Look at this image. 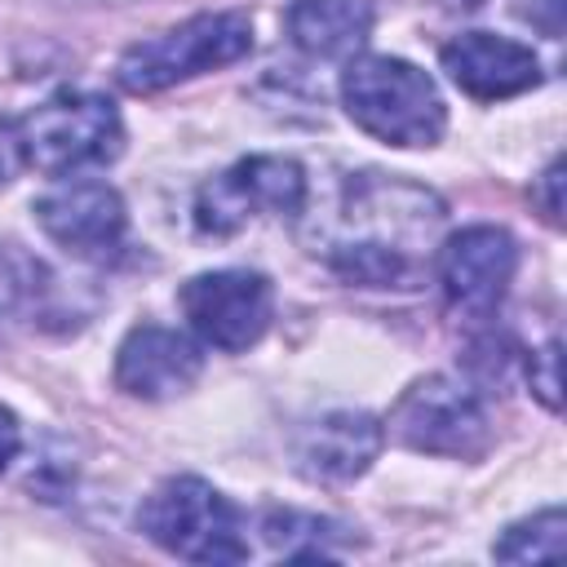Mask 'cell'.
Returning <instances> with one entry per match:
<instances>
[{
  "instance_id": "11",
  "label": "cell",
  "mask_w": 567,
  "mask_h": 567,
  "mask_svg": "<svg viewBox=\"0 0 567 567\" xmlns=\"http://www.w3.org/2000/svg\"><path fill=\"white\" fill-rule=\"evenodd\" d=\"M204 372V350L177 328L137 323L115 350V385L133 399L159 403L186 394Z\"/></svg>"
},
{
  "instance_id": "13",
  "label": "cell",
  "mask_w": 567,
  "mask_h": 567,
  "mask_svg": "<svg viewBox=\"0 0 567 567\" xmlns=\"http://www.w3.org/2000/svg\"><path fill=\"white\" fill-rule=\"evenodd\" d=\"M385 443V430L368 412H328L297 434V470L310 483H350L359 478Z\"/></svg>"
},
{
  "instance_id": "19",
  "label": "cell",
  "mask_w": 567,
  "mask_h": 567,
  "mask_svg": "<svg viewBox=\"0 0 567 567\" xmlns=\"http://www.w3.org/2000/svg\"><path fill=\"white\" fill-rule=\"evenodd\" d=\"M22 447V430H18V416L9 408H0V474L9 470V461L18 456Z\"/></svg>"
},
{
  "instance_id": "3",
  "label": "cell",
  "mask_w": 567,
  "mask_h": 567,
  "mask_svg": "<svg viewBox=\"0 0 567 567\" xmlns=\"http://www.w3.org/2000/svg\"><path fill=\"white\" fill-rule=\"evenodd\" d=\"M137 527L173 558L221 567L248 558L239 509L199 474L164 478L137 509Z\"/></svg>"
},
{
  "instance_id": "7",
  "label": "cell",
  "mask_w": 567,
  "mask_h": 567,
  "mask_svg": "<svg viewBox=\"0 0 567 567\" xmlns=\"http://www.w3.org/2000/svg\"><path fill=\"white\" fill-rule=\"evenodd\" d=\"M306 199V168L288 155H248L226 173L208 177L195 195V230L226 239L244 230L252 217L270 213L292 221Z\"/></svg>"
},
{
  "instance_id": "12",
  "label": "cell",
  "mask_w": 567,
  "mask_h": 567,
  "mask_svg": "<svg viewBox=\"0 0 567 567\" xmlns=\"http://www.w3.org/2000/svg\"><path fill=\"white\" fill-rule=\"evenodd\" d=\"M443 71L447 80L478 97V102H501V97H518L527 89L540 84V58L509 40V35H492V31H465L456 40L443 44Z\"/></svg>"
},
{
  "instance_id": "18",
  "label": "cell",
  "mask_w": 567,
  "mask_h": 567,
  "mask_svg": "<svg viewBox=\"0 0 567 567\" xmlns=\"http://www.w3.org/2000/svg\"><path fill=\"white\" fill-rule=\"evenodd\" d=\"M558 186H563V164L554 159V164L540 173V190H536V199H540V208H545V217H549V221H558V213H563Z\"/></svg>"
},
{
  "instance_id": "10",
  "label": "cell",
  "mask_w": 567,
  "mask_h": 567,
  "mask_svg": "<svg viewBox=\"0 0 567 567\" xmlns=\"http://www.w3.org/2000/svg\"><path fill=\"white\" fill-rule=\"evenodd\" d=\"M35 221L58 248H66L71 257H84V261L111 257L128 226L120 190L106 182H93V177H71V182H58L53 190H44L35 199Z\"/></svg>"
},
{
  "instance_id": "20",
  "label": "cell",
  "mask_w": 567,
  "mask_h": 567,
  "mask_svg": "<svg viewBox=\"0 0 567 567\" xmlns=\"http://www.w3.org/2000/svg\"><path fill=\"white\" fill-rule=\"evenodd\" d=\"M89 4H124V0H89Z\"/></svg>"
},
{
  "instance_id": "6",
  "label": "cell",
  "mask_w": 567,
  "mask_h": 567,
  "mask_svg": "<svg viewBox=\"0 0 567 567\" xmlns=\"http://www.w3.org/2000/svg\"><path fill=\"white\" fill-rule=\"evenodd\" d=\"M390 439L425 456L474 461L492 443V416L474 385L434 372L399 394V403L390 408Z\"/></svg>"
},
{
  "instance_id": "8",
  "label": "cell",
  "mask_w": 567,
  "mask_h": 567,
  "mask_svg": "<svg viewBox=\"0 0 567 567\" xmlns=\"http://www.w3.org/2000/svg\"><path fill=\"white\" fill-rule=\"evenodd\" d=\"M182 315L204 346L239 354L266 337L275 319V288L257 270H208L186 279Z\"/></svg>"
},
{
  "instance_id": "4",
  "label": "cell",
  "mask_w": 567,
  "mask_h": 567,
  "mask_svg": "<svg viewBox=\"0 0 567 567\" xmlns=\"http://www.w3.org/2000/svg\"><path fill=\"white\" fill-rule=\"evenodd\" d=\"M252 49V18L239 9L226 13H199L182 27H168L151 40H137L133 49H124V58L115 62V80L124 93H164L182 80L221 71L230 62H239Z\"/></svg>"
},
{
  "instance_id": "9",
  "label": "cell",
  "mask_w": 567,
  "mask_h": 567,
  "mask_svg": "<svg viewBox=\"0 0 567 567\" xmlns=\"http://www.w3.org/2000/svg\"><path fill=\"white\" fill-rule=\"evenodd\" d=\"M434 270H439V284L456 310L492 315L514 284L518 244L501 226H465L439 244Z\"/></svg>"
},
{
  "instance_id": "5",
  "label": "cell",
  "mask_w": 567,
  "mask_h": 567,
  "mask_svg": "<svg viewBox=\"0 0 567 567\" xmlns=\"http://www.w3.org/2000/svg\"><path fill=\"white\" fill-rule=\"evenodd\" d=\"M22 159L49 177H80L124 151V120L102 93H58L18 120Z\"/></svg>"
},
{
  "instance_id": "1",
  "label": "cell",
  "mask_w": 567,
  "mask_h": 567,
  "mask_svg": "<svg viewBox=\"0 0 567 567\" xmlns=\"http://www.w3.org/2000/svg\"><path fill=\"white\" fill-rule=\"evenodd\" d=\"M443 199L381 168L306 177V199L292 213V230L310 257L332 275L363 288H412L443 244Z\"/></svg>"
},
{
  "instance_id": "17",
  "label": "cell",
  "mask_w": 567,
  "mask_h": 567,
  "mask_svg": "<svg viewBox=\"0 0 567 567\" xmlns=\"http://www.w3.org/2000/svg\"><path fill=\"white\" fill-rule=\"evenodd\" d=\"M18 168H27L22 159V137H18V120L0 115V182H9Z\"/></svg>"
},
{
  "instance_id": "2",
  "label": "cell",
  "mask_w": 567,
  "mask_h": 567,
  "mask_svg": "<svg viewBox=\"0 0 567 567\" xmlns=\"http://www.w3.org/2000/svg\"><path fill=\"white\" fill-rule=\"evenodd\" d=\"M341 102L368 137L390 146H434L447 128V106L434 80L403 58H350L341 71Z\"/></svg>"
},
{
  "instance_id": "16",
  "label": "cell",
  "mask_w": 567,
  "mask_h": 567,
  "mask_svg": "<svg viewBox=\"0 0 567 567\" xmlns=\"http://www.w3.org/2000/svg\"><path fill=\"white\" fill-rule=\"evenodd\" d=\"M527 377H532V390L540 394V403L558 412V390H563V385H558V341H554V337H549L540 350H532Z\"/></svg>"
},
{
  "instance_id": "15",
  "label": "cell",
  "mask_w": 567,
  "mask_h": 567,
  "mask_svg": "<svg viewBox=\"0 0 567 567\" xmlns=\"http://www.w3.org/2000/svg\"><path fill=\"white\" fill-rule=\"evenodd\" d=\"M563 509H540L523 523H514L496 545L492 554L501 563H540V558H563Z\"/></svg>"
},
{
  "instance_id": "14",
  "label": "cell",
  "mask_w": 567,
  "mask_h": 567,
  "mask_svg": "<svg viewBox=\"0 0 567 567\" xmlns=\"http://www.w3.org/2000/svg\"><path fill=\"white\" fill-rule=\"evenodd\" d=\"M288 35L310 58H354L372 35L368 0H292Z\"/></svg>"
}]
</instances>
